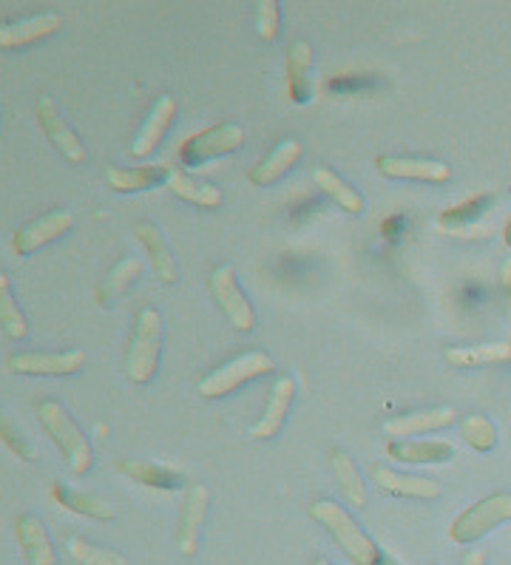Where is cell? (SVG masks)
Listing matches in <instances>:
<instances>
[{"instance_id":"ab89813d","label":"cell","mask_w":511,"mask_h":565,"mask_svg":"<svg viewBox=\"0 0 511 565\" xmlns=\"http://www.w3.org/2000/svg\"><path fill=\"white\" fill-rule=\"evenodd\" d=\"M379 565H398V563H395V559H392L390 554H384V557H381V563H379Z\"/></svg>"},{"instance_id":"5b68a950","label":"cell","mask_w":511,"mask_h":565,"mask_svg":"<svg viewBox=\"0 0 511 565\" xmlns=\"http://www.w3.org/2000/svg\"><path fill=\"white\" fill-rule=\"evenodd\" d=\"M511 520V494L509 492H494L486 494L483 500H478L475 505H469L466 512H460L455 518V523L449 525V540L458 545H471L478 543L480 537H486L489 532H494L498 525L509 523Z\"/></svg>"},{"instance_id":"b9f144b4","label":"cell","mask_w":511,"mask_h":565,"mask_svg":"<svg viewBox=\"0 0 511 565\" xmlns=\"http://www.w3.org/2000/svg\"><path fill=\"white\" fill-rule=\"evenodd\" d=\"M509 344H511V341H509Z\"/></svg>"},{"instance_id":"603a6c76","label":"cell","mask_w":511,"mask_h":565,"mask_svg":"<svg viewBox=\"0 0 511 565\" xmlns=\"http://www.w3.org/2000/svg\"><path fill=\"white\" fill-rule=\"evenodd\" d=\"M330 469L336 483H339L341 494L347 498V503H350L352 509H366L370 492H366L364 478H361L355 460H352L344 449H330Z\"/></svg>"},{"instance_id":"e0dca14e","label":"cell","mask_w":511,"mask_h":565,"mask_svg":"<svg viewBox=\"0 0 511 565\" xmlns=\"http://www.w3.org/2000/svg\"><path fill=\"white\" fill-rule=\"evenodd\" d=\"M301 153H305V148H301L299 140H281L279 146H276L270 153H267L265 160H259V162H256V166L251 168V173H247V180H251L256 188L276 185V182H279L281 177H287V173H290L292 168L299 166Z\"/></svg>"},{"instance_id":"4fadbf2b","label":"cell","mask_w":511,"mask_h":565,"mask_svg":"<svg viewBox=\"0 0 511 565\" xmlns=\"http://www.w3.org/2000/svg\"><path fill=\"white\" fill-rule=\"evenodd\" d=\"M455 409L451 406H429V409H418V413H406L398 418H390L384 424V433L392 440H409L420 438V435L440 433V429H449L455 424Z\"/></svg>"},{"instance_id":"1f68e13d","label":"cell","mask_w":511,"mask_h":565,"mask_svg":"<svg viewBox=\"0 0 511 565\" xmlns=\"http://www.w3.org/2000/svg\"><path fill=\"white\" fill-rule=\"evenodd\" d=\"M140 273H142V262L140 259H134V256L123 259L120 265L108 273L106 281L100 285V290H97V301H100V305H108L114 296H120L126 287H131L134 281L140 279Z\"/></svg>"},{"instance_id":"cb8c5ba5","label":"cell","mask_w":511,"mask_h":565,"mask_svg":"<svg viewBox=\"0 0 511 565\" xmlns=\"http://www.w3.org/2000/svg\"><path fill=\"white\" fill-rule=\"evenodd\" d=\"M166 185L173 196H180V200L188 202V205L205 207V211H213V207L222 205L220 188L211 185V182L205 180H196V177H191V173L185 171H177V168H171Z\"/></svg>"},{"instance_id":"74e56055","label":"cell","mask_w":511,"mask_h":565,"mask_svg":"<svg viewBox=\"0 0 511 565\" xmlns=\"http://www.w3.org/2000/svg\"><path fill=\"white\" fill-rule=\"evenodd\" d=\"M500 279H503L505 301H509V310H511V259L503 265V273H500Z\"/></svg>"},{"instance_id":"f35d334b","label":"cell","mask_w":511,"mask_h":565,"mask_svg":"<svg viewBox=\"0 0 511 565\" xmlns=\"http://www.w3.org/2000/svg\"><path fill=\"white\" fill-rule=\"evenodd\" d=\"M503 242L511 247V216H509V222H505V227H503Z\"/></svg>"},{"instance_id":"7c38bea8","label":"cell","mask_w":511,"mask_h":565,"mask_svg":"<svg viewBox=\"0 0 511 565\" xmlns=\"http://www.w3.org/2000/svg\"><path fill=\"white\" fill-rule=\"evenodd\" d=\"M72 227H74L72 211H52L46 213V216H41V220L29 222L26 227H21V231L14 233L12 247L18 256H29V253L41 250V247L52 245V242H57L61 236H66Z\"/></svg>"},{"instance_id":"d4e9b609","label":"cell","mask_w":511,"mask_h":565,"mask_svg":"<svg viewBox=\"0 0 511 565\" xmlns=\"http://www.w3.org/2000/svg\"><path fill=\"white\" fill-rule=\"evenodd\" d=\"M117 469L126 478L137 480V483L148 486V489H160V492H173V489L182 486L180 469H171L166 463H153V460H117Z\"/></svg>"},{"instance_id":"277c9868","label":"cell","mask_w":511,"mask_h":565,"mask_svg":"<svg viewBox=\"0 0 511 565\" xmlns=\"http://www.w3.org/2000/svg\"><path fill=\"white\" fill-rule=\"evenodd\" d=\"M273 370H276V364H273L270 355L253 350V353L239 355V359L227 361V364L216 366L213 373H207L200 381V386H196V393L207 401L225 398V395L236 393L239 386L251 384V381L262 379V375H270Z\"/></svg>"},{"instance_id":"7a4b0ae2","label":"cell","mask_w":511,"mask_h":565,"mask_svg":"<svg viewBox=\"0 0 511 565\" xmlns=\"http://www.w3.org/2000/svg\"><path fill=\"white\" fill-rule=\"evenodd\" d=\"M160 353H162V316L160 310L146 307L140 310L137 321H134V333L128 341L126 353V375L131 384H148L153 373L160 370Z\"/></svg>"},{"instance_id":"8fae6325","label":"cell","mask_w":511,"mask_h":565,"mask_svg":"<svg viewBox=\"0 0 511 565\" xmlns=\"http://www.w3.org/2000/svg\"><path fill=\"white\" fill-rule=\"evenodd\" d=\"M207 505H211V494H207V486H191L185 494V503H182L180 523H177V548H180L185 557H193L200 552L202 540V525L207 518Z\"/></svg>"},{"instance_id":"9c48e42d","label":"cell","mask_w":511,"mask_h":565,"mask_svg":"<svg viewBox=\"0 0 511 565\" xmlns=\"http://www.w3.org/2000/svg\"><path fill=\"white\" fill-rule=\"evenodd\" d=\"M86 364L83 350H63V353H18L9 355V373L18 375H43V379H63V375L81 373Z\"/></svg>"},{"instance_id":"8d00e7d4","label":"cell","mask_w":511,"mask_h":565,"mask_svg":"<svg viewBox=\"0 0 511 565\" xmlns=\"http://www.w3.org/2000/svg\"><path fill=\"white\" fill-rule=\"evenodd\" d=\"M460 565H489V554L483 548H469V552L460 557Z\"/></svg>"},{"instance_id":"4316f807","label":"cell","mask_w":511,"mask_h":565,"mask_svg":"<svg viewBox=\"0 0 511 565\" xmlns=\"http://www.w3.org/2000/svg\"><path fill=\"white\" fill-rule=\"evenodd\" d=\"M171 168L166 166H134V168H108L106 182L120 193H140L168 180Z\"/></svg>"},{"instance_id":"3957f363","label":"cell","mask_w":511,"mask_h":565,"mask_svg":"<svg viewBox=\"0 0 511 565\" xmlns=\"http://www.w3.org/2000/svg\"><path fill=\"white\" fill-rule=\"evenodd\" d=\"M38 415H41V424L46 429V435L57 444V449L66 458L68 469L74 475H86L94 463V449L86 435H83L81 426L74 424L72 415L63 409V404H57V401H43Z\"/></svg>"},{"instance_id":"f546056e","label":"cell","mask_w":511,"mask_h":565,"mask_svg":"<svg viewBox=\"0 0 511 565\" xmlns=\"http://www.w3.org/2000/svg\"><path fill=\"white\" fill-rule=\"evenodd\" d=\"M0 327L12 341H23L29 335L26 316L14 301L12 285H9V276L3 270H0Z\"/></svg>"},{"instance_id":"d6a6232c","label":"cell","mask_w":511,"mask_h":565,"mask_svg":"<svg viewBox=\"0 0 511 565\" xmlns=\"http://www.w3.org/2000/svg\"><path fill=\"white\" fill-rule=\"evenodd\" d=\"M491 202V196H486V193H480V196H471V200L460 202V205L449 207V211L440 213V231H449V233H460L466 231V227L471 225V222L478 220L480 213L486 211V205Z\"/></svg>"},{"instance_id":"2e32d148","label":"cell","mask_w":511,"mask_h":565,"mask_svg":"<svg viewBox=\"0 0 511 565\" xmlns=\"http://www.w3.org/2000/svg\"><path fill=\"white\" fill-rule=\"evenodd\" d=\"M292 395H296V381H292L290 375L276 379V384H273L270 390V398H267L265 413H262V418L251 426L253 440H273L281 429H285L287 413H290L292 406Z\"/></svg>"},{"instance_id":"4dcf8cb0","label":"cell","mask_w":511,"mask_h":565,"mask_svg":"<svg viewBox=\"0 0 511 565\" xmlns=\"http://www.w3.org/2000/svg\"><path fill=\"white\" fill-rule=\"evenodd\" d=\"M66 552L77 565H131L126 554L103 548V545H94L83 537H68Z\"/></svg>"},{"instance_id":"d6986e66","label":"cell","mask_w":511,"mask_h":565,"mask_svg":"<svg viewBox=\"0 0 511 565\" xmlns=\"http://www.w3.org/2000/svg\"><path fill=\"white\" fill-rule=\"evenodd\" d=\"M386 455L395 463L438 466L455 458V446L449 440H390Z\"/></svg>"},{"instance_id":"6da1fadb","label":"cell","mask_w":511,"mask_h":565,"mask_svg":"<svg viewBox=\"0 0 511 565\" xmlns=\"http://www.w3.org/2000/svg\"><path fill=\"white\" fill-rule=\"evenodd\" d=\"M312 520L336 540L341 552L350 557V563L355 565H379L384 552L379 548V543L370 537V534L355 523L350 512H347L344 505H339L336 500H316L310 505Z\"/></svg>"},{"instance_id":"ba28073f","label":"cell","mask_w":511,"mask_h":565,"mask_svg":"<svg viewBox=\"0 0 511 565\" xmlns=\"http://www.w3.org/2000/svg\"><path fill=\"white\" fill-rule=\"evenodd\" d=\"M34 114H38V122H41V128L46 131L49 142L63 153V160H68L72 166H83V162H86V146H83L81 134L68 126L63 111L49 94H41V97H38Z\"/></svg>"},{"instance_id":"ac0fdd59","label":"cell","mask_w":511,"mask_h":565,"mask_svg":"<svg viewBox=\"0 0 511 565\" xmlns=\"http://www.w3.org/2000/svg\"><path fill=\"white\" fill-rule=\"evenodd\" d=\"M61 14L54 12L34 14V18H26V21L18 23H3L0 26V49L32 46V43H41L46 38H52L54 32H61Z\"/></svg>"},{"instance_id":"52a82bcc","label":"cell","mask_w":511,"mask_h":565,"mask_svg":"<svg viewBox=\"0 0 511 565\" xmlns=\"http://www.w3.org/2000/svg\"><path fill=\"white\" fill-rule=\"evenodd\" d=\"M211 294H213V301L220 305V310L225 313V319L231 321L239 333H251V330H256V313H253L251 301H247V296L242 294L239 287V279H236V270H233V265H220L213 267L211 273Z\"/></svg>"},{"instance_id":"484cf974","label":"cell","mask_w":511,"mask_h":565,"mask_svg":"<svg viewBox=\"0 0 511 565\" xmlns=\"http://www.w3.org/2000/svg\"><path fill=\"white\" fill-rule=\"evenodd\" d=\"M52 498L57 505H63V509H68V512H74V514H83V518L114 520V514H117L108 500L97 498V494L77 492V489L61 483V480H54L52 483Z\"/></svg>"},{"instance_id":"ffe728a7","label":"cell","mask_w":511,"mask_h":565,"mask_svg":"<svg viewBox=\"0 0 511 565\" xmlns=\"http://www.w3.org/2000/svg\"><path fill=\"white\" fill-rule=\"evenodd\" d=\"M312 46L307 41H296L287 49V92L296 106H307L312 100Z\"/></svg>"},{"instance_id":"60d3db41","label":"cell","mask_w":511,"mask_h":565,"mask_svg":"<svg viewBox=\"0 0 511 565\" xmlns=\"http://www.w3.org/2000/svg\"><path fill=\"white\" fill-rule=\"evenodd\" d=\"M312 565H332V563H330V559L321 557V559H316V563H312Z\"/></svg>"},{"instance_id":"8992f818","label":"cell","mask_w":511,"mask_h":565,"mask_svg":"<svg viewBox=\"0 0 511 565\" xmlns=\"http://www.w3.org/2000/svg\"><path fill=\"white\" fill-rule=\"evenodd\" d=\"M245 128L236 126V122H222V126H211L205 131L193 134L182 142L180 148V160L185 162L188 168H200L211 160H220V157H227V153L239 151L245 146Z\"/></svg>"},{"instance_id":"d590c367","label":"cell","mask_w":511,"mask_h":565,"mask_svg":"<svg viewBox=\"0 0 511 565\" xmlns=\"http://www.w3.org/2000/svg\"><path fill=\"white\" fill-rule=\"evenodd\" d=\"M256 29L265 43H273L279 38L281 29V7L276 0H259L256 3Z\"/></svg>"},{"instance_id":"9a60e30c","label":"cell","mask_w":511,"mask_h":565,"mask_svg":"<svg viewBox=\"0 0 511 565\" xmlns=\"http://www.w3.org/2000/svg\"><path fill=\"white\" fill-rule=\"evenodd\" d=\"M173 117H177V100H173L171 94H160V97L153 100L151 111H148L140 134H137V140L131 142L134 160H146V157H151V153L160 148V142L166 140L168 128H171Z\"/></svg>"},{"instance_id":"836d02e7","label":"cell","mask_w":511,"mask_h":565,"mask_svg":"<svg viewBox=\"0 0 511 565\" xmlns=\"http://www.w3.org/2000/svg\"><path fill=\"white\" fill-rule=\"evenodd\" d=\"M460 438L475 449V452H491L498 446V429L486 415H466L460 420Z\"/></svg>"},{"instance_id":"5bb4252c","label":"cell","mask_w":511,"mask_h":565,"mask_svg":"<svg viewBox=\"0 0 511 565\" xmlns=\"http://www.w3.org/2000/svg\"><path fill=\"white\" fill-rule=\"evenodd\" d=\"M370 478H372V483L379 486V492L390 494V498L438 500L440 492H444L438 480L395 472V469H386V466H372Z\"/></svg>"},{"instance_id":"30bf717a","label":"cell","mask_w":511,"mask_h":565,"mask_svg":"<svg viewBox=\"0 0 511 565\" xmlns=\"http://www.w3.org/2000/svg\"><path fill=\"white\" fill-rule=\"evenodd\" d=\"M375 171L386 180L429 182V185H444L451 177L446 162L420 160V157H375Z\"/></svg>"},{"instance_id":"7402d4cb","label":"cell","mask_w":511,"mask_h":565,"mask_svg":"<svg viewBox=\"0 0 511 565\" xmlns=\"http://www.w3.org/2000/svg\"><path fill=\"white\" fill-rule=\"evenodd\" d=\"M14 529H18V540H21V548L26 554L29 565H57V554H54V545L49 540L46 525H43L41 518L23 514Z\"/></svg>"},{"instance_id":"44dd1931","label":"cell","mask_w":511,"mask_h":565,"mask_svg":"<svg viewBox=\"0 0 511 565\" xmlns=\"http://www.w3.org/2000/svg\"><path fill=\"white\" fill-rule=\"evenodd\" d=\"M134 233H137V239L142 242V247H146L153 273L160 276V281L173 285V281L180 279V267H177L171 245L166 242V236L160 233V227H153L151 222H140V225L134 227Z\"/></svg>"},{"instance_id":"83f0119b","label":"cell","mask_w":511,"mask_h":565,"mask_svg":"<svg viewBox=\"0 0 511 565\" xmlns=\"http://www.w3.org/2000/svg\"><path fill=\"white\" fill-rule=\"evenodd\" d=\"M312 182H316V188H319L324 196H330L344 213H352V216H361V213H364V196H361L350 182L341 180L332 168H316V171H312Z\"/></svg>"},{"instance_id":"f1b7e54d","label":"cell","mask_w":511,"mask_h":565,"mask_svg":"<svg viewBox=\"0 0 511 565\" xmlns=\"http://www.w3.org/2000/svg\"><path fill=\"white\" fill-rule=\"evenodd\" d=\"M511 359V344H475V347H449L446 361L458 370L480 364H500Z\"/></svg>"},{"instance_id":"e575fe53","label":"cell","mask_w":511,"mask_h":565,"mask_svg":"<svg viewBox=\"0 0 511 565\" xmlns=\"http://www.w3.org/2000/svg\"><path fill=\"white\" fill-rule=\"evenodd\" d=\"M0 440H3V446H7L9 452L18 455L21 460H34L38 458V449H34L32 440L26 438V435L18 429V424H14L12 418H9L3 409H0Z\"/></svg>"}]
</instances>
